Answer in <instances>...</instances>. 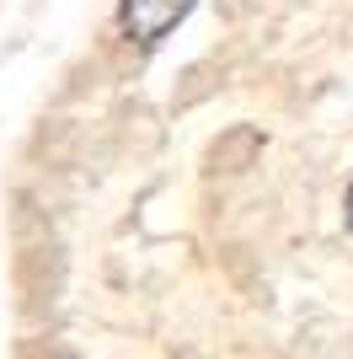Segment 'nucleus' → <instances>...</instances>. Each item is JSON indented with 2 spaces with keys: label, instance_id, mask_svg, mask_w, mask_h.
<instances>
[{
  "label": "nucleus",
  "instance_id": "obj_2",
  "mask_svg": "<svg viewBox=\"0 0 353 359\" xmlns=\"http://www.w3.org/2000/svg\"><path fill=\"white\" fill-rule=\"evenodd\" d=\"M348 225H353V194H348Z\"/></svg>",
  "mask_w": 353,
  "mask_h": 359
},
{
  "label": "nucleus",
  "instance_id": "obj_1",
  "mask_svg": "<svg viewBox=\"0 0 353 359\" xmlns=\"http://www.w3.org/2000/svg\"><path fill=\"white\" fill-rule=\"evenodd\" d=\"M188 11H193V0H123L118 22H123V32L134 43H161Z\"/></svg>",
  "mask_w": 353,
  "mask_h": 359
}]
</instances>
